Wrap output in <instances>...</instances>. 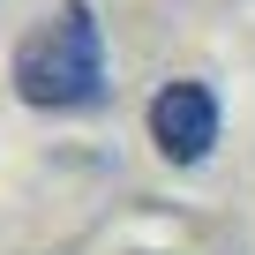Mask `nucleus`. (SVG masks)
<instances>
[{"instance_id":"1","label":"nucleus","mask_w":255,"mask_h":255,"mask_svg":"<svg viewBox=\"0 0 255 255\" xmlns=\"http://www.w3.org/2000/svg\"><path fill=\"white\" fill-rule=\"evenodd\" d=\"M8 83L30 113H98L113 98V75H105V30H98V8L90 0H68L53 23H38L15 60H8Z\"/></svg>"},{"instance_id":"2","label":"nucleus","mask_w":255,"mask_h":255,"mask_svg":"<svg viewBox=\"0 0 255 255\" xmlns=\"http://www.w3.org/2000/svg\"><path fill=\"white\" fill-rule=\"evenodd\" d=\"M218 120H225L218 113V90L195 83V75H180V83H165L150 98V143H158L165 165H203L218 150Z\"/></svg>"}]
</instances>
